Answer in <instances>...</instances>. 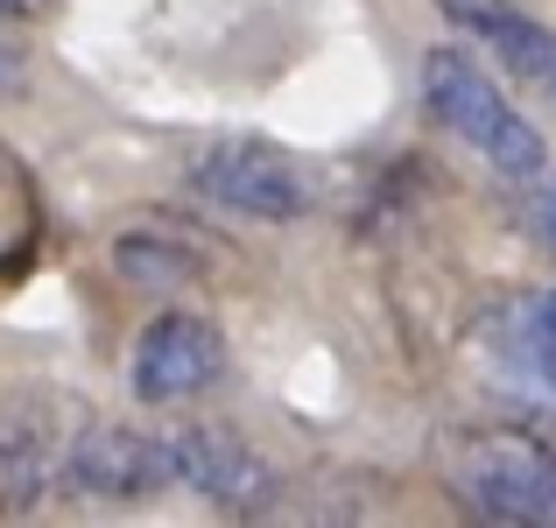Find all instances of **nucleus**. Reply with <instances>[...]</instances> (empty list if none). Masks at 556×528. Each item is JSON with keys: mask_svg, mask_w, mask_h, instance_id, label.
Listing matches in <instances>:
<instances>
[{"mask_svg": "<svg viewBox=\"0 0 556 528\" xmlns=\"http://www.w3.org/2000/svg\"><path fill=\"white\" fill-rule=\"evenodd\" d=\"M422 99H430L437 127H451L465 149H479L501 176H515V184L543 176V135L507 106L501 85H493L472 56L430 50V56H422Z\"/></svg>", "mask_w": 556, "mask_h": 528, "instance_id": "obj_1", "label": "nucleus"}, {"mask_svg": "<svg viewBox=\"0 0 556 528\" xmlns=\"http://www.w3.org/2000/svg\"><path fill=\"white\" fill-rule=\"evenodd\" d=\"M444 479L472 507L501 521H543L556 515V451L535 430L493 423V430H465L444 458Z\"/></svg>", "mask_w": 556, "mask_h": 528, "instance_id": "obj_2", "label": "nucleus"}, {"mask_svg": "<svg viewBox=\"0 0 556 528\" xmlns=\"http://www.w3.org/2000/svg\"><path fill=\"white\" fill-rule=\"evenodd\" d=\"M198 190L218 198V204H232V212H247V218H268V226L311 212V184H303V169L289 163L275 141H254V135L212 141V149L198 155Z\"/></svg>", "mask_w": 556, "mask_h": 528, "instance_id": "obj_3", "label": "nucleus"}, {"mask_svg": "<svg viewBox=\"0 0 556 528\" xmlns=\"http://www.w3.org/2000/svg\"><path fill=\"white\" fill-rule=\"evenodd\" d=\"M218 374H226V339L190 311L155 317V325L141 331V345H135V394L141 402L177 408L190 394H204Z\"/></svg>", "mask_w": 556, "mask_h": 528, "instance_id": "obj_4", "label": "nucleus"}, {"mask_svg": "<svg viewBox=\"0 0 556 528\" xmlns=\"http://www.w3.org/2000/svg\"><path fill=\"white\" fill-rule=\"evenodd\" d=\"M64 473H71V487L106 493V501H141V493L184 479L177 444H155V437H141V430H113V423H85L71 458H64Z\"/></svg>", "mask_w": 556, "mask_h": 528, "instance_id": "obj_5", "label": "nucleus"}, {"mask_svg": "<svg viewBox=\"0 0 556 528\" xmlns=\"http://www.w3.org/2000/svg\"><path fill=\"white\" fill-rule=\"evenodd\" d=\"M437 8H444L451 22H465L472 36H486L493 50H501V64L556 106V28L529 22V14L507 8V0H437Z\"/></svg>", "mask_w": 556, "mask_h": 528, "instance_id": "obj_6", "label": "nucleus"}, {"mask_svg": "<svg viewBox=\"0 0 556 528\" xmlns=\"http://www.w3.org/2000/svg\"><path fill=\"white\" fill-rule=\"evenodd\" d=\"M177 473L198 493L226 501V507H254L261 493H268V465H261L232 430H184L177 437Z\"/></svg>", "mask_w": 556, "mask_h": 528, "instance_id": "obj_7", "label": "nucleus"}, {"mask_svg": "<svg viewBox=\"0 0 556 528\" xmlns=\"http://www.w3.org/2000/svg\"><path fill=\"white\" fill-rule=\"evenodd\" d=\"M121 275L169 289V282H184V275H190V261L177 254V247H163V240H121Z\"/></svg>", "mask_w": 556, "mask_h": 528, "instance_id": "obj_8", "label": "nucleus"}, {"mask_svg": "<svg viewBox=\"0 0 556 528\" xmlns=\"http://www.w3.org/2000/svg\"><path fill=\"white\" fill-rule=\"evenodd\" d=\"M28 78H36V56H28V42L8 28V14H0V106L8 99H28Z\"/></svg>", "mask_w": 556, "mask_h": 528, "instance_id": "obj_9", "label": "nucleus"}, {"mask_svg": "<svg viewBox=\"0 0 556 528\" xmlns=\"http://www.w3.org/2000/svg\"><path fill=\"white\" fill-rule=\"evenodd\" d=\"M56 8H64V0H0V14H8V22H50Z\"/></svg>", "mask_w": 556, "mask_h": 528, "instance_id": "obj_10", "label": "nucleus"}, {"mask_svg": "<svg viewBox=\"0 0 556 528\" xmlns=\"http://www.w3.org/2000/svg\"><path fill=\"white\" fill-rule=\"evenodd\" d=\"M543 226H549V240H556V184H549V198H543Z\"/></svg>", "mask_w": 556, "mask_h": 528, "instance_id": "obj_11", "label": "nucleus"}]
</instances>
